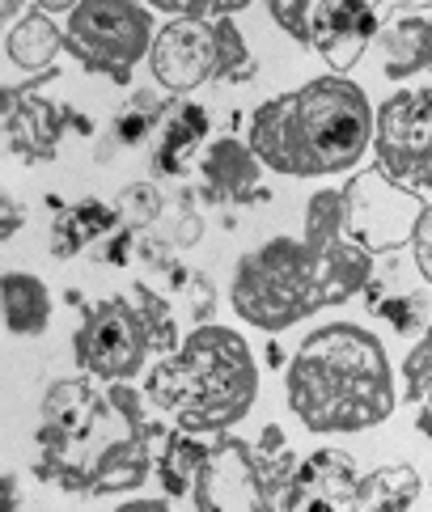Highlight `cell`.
<instances>
[{
  "instance_id": "obj_1",
  "label": "cell",
  "mask_w": 432,
  "mask_h": 512,
  "mask_svg": "<svg viewBox=\"0 0 432 512\" xmlns=\"http://www.w3.org/2000/svg\"><path fill=\"white\" fill-rule=\"evenodd\" d=\"M170 436L149 419V398L132 381L102 386L94 377L51 381L39 402V479L68 496H123L153 479L157 449Z\"/></svg>"
},
{
  "instance_id": "obj_2",
  "label": "cell",
  "mask_w": 432,
  "mask_h": 512,
  "mask_svg": "<svg viewBox=\"0 0 432 512\" xmlns=\"http://www.w3.org/2000/svg\"><path fill=\"white\" fill-rule=\"evenodd\" d=\"M373 284V254L344 229V187H322L305 199V233L272 237L246 250L229 280V305L246 326L267 335L331 305L352 301Z\"/></svg>"
},
{
  "instance_id": "obj_3",
  "label": "cell",
  "mask_w": 432,
  "mask_h": 512,
  "mask_svg": "<svg viewBox=\"0 0 432 512\" xmlns=\"http://www.w3.org/2000/svg\"><path fill=\"white\" fill-rule=\"evenodd\" d=\"M377 111L352 77H314L255 106L246 144L280 178L356 174L373 149Z\"/></svg>"
},
{
  "instance_id": "obj_4",
  "label": "cell",
  "mask_w": 432,
  "mask_h": 512,
  "mask_svg": "<svg viewBox=\"0 0 432 512\" xmlns=\"http://www.w3.org/2000/svg\"><path fill=\"white\" fill-rule=\"evenodd\" d=\"M293 419L314 436L369 432L399 407L386 343L360 322H327L310 331L284 369Z\"/></svg>"
},
{
  "instance_id": "obj_5",
  "label": "cell",
  "mask_w": 432,
  "mask_h": 512,
  "mask_svg": "<svg viewBox=\"0 0 432 512\" xmlns=\"http://www.w3.org/2000/svg\"><path fill=\"white\" fill-rule=\"evenodd\" d=\"M144 398L191 436H229L255 411L259 364L242 331L212 322L187 331L174 356L144 373Z\"/></svg>"
},
{
  "instance_id": "obj_6",
  "label": "cell",
  "mask_w": 432,
  "mask_h": 512,
  "mask_svg": "<svg viewBox=\"0 0 432 512\" xmlns=\"http://www.w3.org/2000/svg\"><path fill=\"white\" fill-rule=\"evenodd\" d=\"M149 72L170 98H183L216 81H250L255 64H250L246 34L233 26V17H221V22L166 17V26L157 30Z\"/></svg>"
},
{
  "instance_id": "obj_7",
  "label": "cell",
  "mask_w": 432,
  "mask_h": 512,
  "mask_svg": "<svg viewBox=\"0 0 432 512\" xmlns=\"http://www.w3.org/2000/svg\"><path fill=\"white\" fill-rule=\"evenodd\" d=\"M157 30L161 26L144 0H81L68 13L64 51L94 77L132 85L136 64L153 56Z\"/></svg>"
},
{
  "instance_id": "obj_8",
  "label": "cell",
  "mask_w": 432,
  "mask_h": 512,
  "mask_svg": "<svg viewBox=\"0 0 432 512\" xmlns=\"http://www.w3.org/2000/svg\"><path fill=\"white\" fill-rule=\"evenodd\" d=\"M72 360L102 386H123L153 369L157 347L128 292H111L81 309V326L72 331Z\"/></svg>"
},
{
  "instance_id": "obj_9",
  "label": "cell",
  "mask_w": 432,
  "mask_h": 512,
  "mask_svg": "<svg viewBox=\"0 0 432 512\" xmlns=\"http://www.w3.org/2000/svg\"><path fill=\"white\" fill-rule=\"evenodd\" d=\"M424 208H428L424 195L390 182L377 166L356 170L344 182V229L360 250L373 254V259L377 254H394V250L411 246Z\"/></svg>"
},
{
  "instance_id": "obj_10",
  "label": "cell",
  "mask_w": 432,
  "mask_h": 512,
  "mask_svg": "<svg viewBox=\"0 0 432 512\" xmlns=\"http://www.w3.org/2000/svg\"><path fill=\"white\" fill-rule=\"evenodd\" d=\"M373 166L416 195L432 191V85L399 89L377 106Z\"/></svg>"
},
{
  "instance_id": "obj_11",
  "label": "cell",
  "mask_w": 432,
  "mask_h": 512,
  "mask_svg": "<svg viewBox=\"0 0 432 512\" xmlns=\"http://www.w3.org/2000/svg\"><path fill=\"white\" fill-rule=\"evenodd\" d=\"M191 504L195 512H280V491L259 449L229 432L212 436Z\"/></svg>"
},
{
  "instance_id": "obj_12",
  "label": "cell",
  "mask_w": 432,
  "mask_h": 512,
  "mask_svg": "<svg viewBox=\"0 0 432 512\" xmlns=\"http://www.w3.org/2000/svg\"><path fill=\"white\" fill-rule=\"evenodd\" d=\"M377 34H382V22H377L373 0H322L310 17V47L335 77H348L365 60Z\"/></svg>"
},
{
  "instance_id": "obj_13",
  "label": "cell",
  "mask_w": 432,
  "mask_h": 512,
  "mask_svg": "<svg viewBox=\"0 0 432 512\" xmlns=\"http://www.w3.org/2000/svg\"><path fill=\"white\" fill-rule=\"evenodd\" d=\"M360 487V470L344 449H314L297 462V474L288 479L280 512H352Z\"/></svg>"
},
{
  "instance_id": "obj_14",
  "label": "cell",
  "mask_w": 432,
  "mask_h": 512,
  "mask_svg": "<svg viewBox=\"0 0 432 512\" xmlns=\"http://www.w3.org/2000/svg\"><path fill=\"white\" fill-rule=\"evenodd\" d=\"M0 115H5V144L30 166L56 161L60 140L72 127V111L56 106L39 94H17V89H0Z\"/></svg>"
},
{
  "instance_id": "obj_15",
  "label": "cell",
  "mask_w": 432,
  "mask_h": 512,
  "mask_svg": "<svg viewBox=\"0 0 432 512\" xmlns=\"http://www.w3.org/2000/svg\"><path fill=\"white\" fill-rule=\"evenodd\" d=\"M200 174H204V195L212 204H267L272 199V191L263 187V161L238 136L208 140Z\"/></svg>"
},
{
  "instance_id": "obj_16",
  "label": "cell",
  "mask_w": 432,
  "mask_h": 512,
  "mask_svg": "<svg viewBox=\"0 0 432 512\" xmlns=\"http://www.w3.org/2000/svg\"><path fill=\"white\" fill-rule=\"evenodd\" d=\"M377 51H382L386 81L407 85L411 77H424V72H432V17L424 13L394 17L377 34Z\"/></svg>"
},
{
  "instance_id": "obj_17",
  "label": "cell",
  "mask_w": 432,
  "mask_h": 512,
  "mask_svg": "<svg viewBox=\"0 0 432 512\" xmlns=\"http://www.w3.org/2000/svg\"><path fill=\"white\" fill-rule=\"evenodd\" d=\"M208 132H212L208 111L183 98L174 106V115L166 119V127H161V144L153 153V174L157 178H183V174H191V166L204 153Z\"/></svg>"
},
{
  "instance_id": "obj_18",
  "label": "cell",
  "mask_w": 432,
  "mask_h": 512,
  "mask_svg": "<svg viewBox=\"0 0 432 512\" xmlns=\"http://www.w3.org/2000/svg\"><path fill=\"white\" fill-rule=\"evenodd\" d=\"M64 51V30L56 26V17L43 9H26L5 34V60L13 68H22L26 77H39V72L56 68V56Z\"/></svg>"
},
{
  "instance_id": "obj_19",
  "label": "cell",
  "mask_w": 432,
  "mask_h": 512,
  "mask_svg": "<svg viewBox=\"0 0 432 512\" xmlns=\"http://www.w3.org/2000/svg\"><path fill=\"white\" fill-rule=\"evenodd\" d=\"M115 229H123L115 204H102V199H77V204L56 212L47 246H51L56 259H72V254H81L89 246H102Z\"/></svg>"
},
{
  "instance_id": "obj_20",
  "label": "cell",
  "mask_w": 432,
  "mask_h": 512,
  "mask_svg": "<svg viewBox=\"0 0 432 512\" xmlns=\"http://www.w3.org/2000/svg\"><path fill=\"white\" fill-rule=\"evenodd\" d=\"M0 314L5 331L17 339H39L51 326V288L30 271H5L0 276Z\"/></svg>"
},
{
  "instance_id": "obj_21",
  "label": "cell",
  "mask_w": 432,
  "mask_h": 512,
  "mask_svg": "<svg viewBox=\"0 0 432 512\" xmlns=\"http://www.w3.org/2000/svg\"><path fill=\"white\" fill-rule=\"evenodd\" d=\"M420 491H424V479L416 466H407V462L377 466L369 474H360L352 512H411Z\"/></svg>"
},
{
  "instance_id": "obj_22",
  "label": "cell",
  "mask_w": 432,
  "mask_h": 512,
  "mask_svg": "<svg viewBox=\"0 0 432 512\" xmlns=\"http://www.w3.org/2000/svg\"><path fill=\"white\" fill-rule=\"evenodd\" d=\"M208 436H191L183 428H170V436L161 441L157 449V466H153V479L161 483L170 500H191L195 479H200V466L208 457Z\"/></svg>"
},
{
  "instance_id": "obj_23",
  "label": "cell",
  "mask_w": 432,
  "mask_h": 512,
  "mask_svg": "<svg viewBox=\"0 0 432 512\" xmlns=\"http://www.w3.org/2000/svg\"><path fill=\"white\" fill-rule=\"evenodd\" d=\"M128 297L136 301V309H140L144 326H149L153 347H157V360L174 356L178 347H183V339H187L183 322H178V314H174V301L166 297V292H157L149 280H136V284L128 288Z\"/></svg>"
},
{
  "instance_id": "obj_24",
  "label": "cell",
  "mask_w": 432,
  "mask_h": 512,
  "mask_svg": "<svg viewBox=\"0 0 432 512\" xmlns=\"http://www.w3.org/2000/svg\"><path fill=\"white\" fill-rule=\"evenodd\" d=\"M166 195L157 191V182H128L119 195H115V212H119V221L123 229H132V233H144V229H153L161 216H166Z\"/></svg>"
},
{
  "instance_id": "obj_25",
  "label": "cell",
  "mask_w": 432,
  "mask_h": 512,
  "mask_svg": "<svg viewBox=\"0 0 432 512\" xmlns=\"http://www.w3.org/2000/svg\"><path fill=\"white\" fill-rule=\"evenodd\" d=\"M369 314L386 318L399 335H424L428 331V297L424 292H399V297H369Z\"/></svg>"
},
{
  "instance_id": "obj_26",
  "label": "cell",
  "mask_w": 432,
  "mask_h": 512,
  "mask_svg": "<svg viewBox=\"0 0 432 512\" xmlns=\"http://www.w3.org/2000/svg\"><path fill=\"white\" fill-rule=\"evenodd\" d=\"M428 390H432V326L411 343V352L403 356V398L411 402V407H420Z\"/></svg>"
},
{
  "instance_id": "obj_27",
  "label": "cell",
  "mask_w": 432,
  "mask_h": 512,
  "mask_svg": "<svg viewBox=\"0 0 432 512\" xmlns=\"http://www.w3.org/2000/svg\"><path fill=\"white\" fill-rule=\"evenodd\" d=\"M153 13L166 17H200V22H221V17H233L250 9L255 0H144Z\"/></svg>"
},
{
  "instance_id": "obj_28",
  "label": "cell",
  "mask_w": 432,
  "mask_h": 512,
  "mask_svg": "<svg viewBox=\"0 0 432 512\" xmlns=\"http://www.w3.org/2000/svg\"><path fill=\"white\" fill-rule=\"evenodd\" d=\"M263 5H267L272 22L288 34V39L310 47V17H314V9L322 5V0H263Z\"/></svg>"
},
{
  "instance_id": "obj_29",
  "label": "cell",
  "mask_w": 432,
  "mask_h": 512,
  "mask_svg": "<svg viewBox=\"0 0 432 512\" xmlns=\"http://www.w3.org/2000/svg\"><path fill=\"white\" fill-rule=\"evenodd\" d=\"M411 259H416L420 280L432 284V199H428V208H424L420 225H416V237H411Z\"/></svg>"
},
{
  "instance_id": "obj_30",
  "label": "cell",
  "mask_w": 432,
  "mask_h": 512,
  "mask_svg": "<svg viewBox=\"0 0 432 512\" xmlns=\"http://www.w3.org/2000/svg\"><path fill=\"white\" fill-rule=\"evenodd\" d=\"M98 250H102V259L111 263V267H128V263H132V254L140 250V233H132V229H115Z\"/></svg>"
},
{
  "instance_id": "obj_31",
  "label": "cell",
  "mask_w": 432,
  "mask_h": 512,
  "mask_svg": "<svg viewBox=\"0 0 432 512\" xmlns=\"http://www.w3.org/2000/svg\"><path fill=\"white\" fill-rule=\"evenodd\" d=\"M17 229H22V204L9 191H0V242H9Z\"/></svg>"
},
{
  "instance_id": "obj_32",
  "label": "cell",
  "mask_w": 432,
  "mask_h": 512,
  "mask_svg": "<svg viewBox=\"0 0 432 512\" xmlns=\"http://www.w3.org/2000/svg\"><path fill=\"white\" fill-rule=\"evenodd\" d=\"M373 9H394V17H407V13H424L432 9V0H373Z\"/></svg>"
},
{
  "instance_id": "obj_33",
  "label": "cell",
  "mask_w": 432,
  "mask_h": 512,
  "mask_svg": "<svg viewBox=\"0 0 432 512\" xmlns=\"http://www.w3.org/2000/svg\"><path fill=\"white\" fill-rule=\"evenodd\" d=\"M115 512H174L166 500H128V504H119Z\"/></svg>"
},
{
  "instance_id": "obj_34",
  "label": "cell",
  "mask_w": 432,
  "mask_h": 512,
  "mask_svg": "<svg viewBox=\"0 0 432 512\" xmlns=\"http://www.w3.org/2000/svg\"><path fill=\"white\" fill-rule=\"evenodd\" d=\"M34 9H43V13H51V17H60V13H72L81 5V0H30Z\"/></svg>"
},
{
  "instance_id": "obj_35",
  "label": "cell",
  "mask_w": 432,
  "mask_h": 512,
  "mask_svg": "<svg viewBox=\"0 0 432 512\" xmlns=\"http://www.w3.org/2000/svg\"><path fill=\"white\" fill-rule=\"evenodd\" d=\"M416 428L428 436V441H432V390L424 394V402H420V407H416Z\"/></svg>"
},
{
  "instance_id": "obj_36",
  "label": "cell",
  "mask_w": 432,
  "mask_h": 512,
  "mask_svg": "<svg viewBox=\"0 0 432 512\" xmlns=\"http://www.w3.org/2000/svg\"><path fill=\"white\" fill-rule=\"evenodd\" d=\"M26 5H30V0H0V22H5V26H13L17 17L26 13Z\"/></svg>"
},
{
  "instance_id": "obj_37",
  "label": "cell",
  "mask_w": 432,
  "mask_h": 512,
  "mask_svg": "<svg viewBox=\"0 0 432 512\" xmlns=\"http://www.w3.org/2000/svg\"><path fill=\"white\" fill-rule=\"evenodd\" d=\"M22 496H17V474H5V500H0V512H17Z\"/></svg>"
},
{
  "instance_id": "obj_38",
  "label": "cell",
  "mask_w": 432,
  "mask_h": 512,
  "mask_svg": "<svg viewBox=\"0 0 432 512\" xmlns=\"http://www.w3.org/2000/svg\"><path fill=\"white\" fill-rule=\"evenodd\" d=\"M428 491H432V487H428Z\"/></svg>"
}]
</instances>
